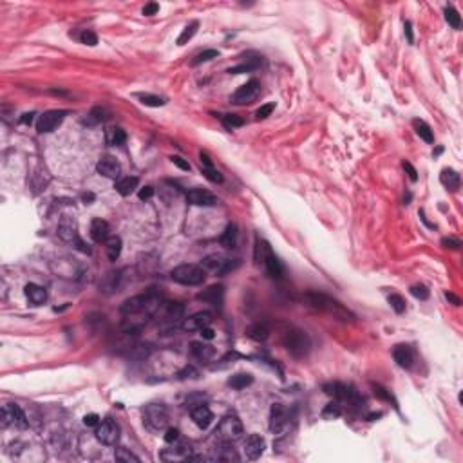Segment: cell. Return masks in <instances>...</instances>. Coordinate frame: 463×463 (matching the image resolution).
Instances as JSON below:
<instances>
[{"label":"cell","instance_id":"obj_1","mask_svg":"<svg viewBox=\"0 0 463 463\" xmlns=\"http://www.w3.org/2000/svg\"><path fill=\"white\" fill-rule=\"evenodd\" d=\"M304 301L308 302V306H311V308L319 309V311L329 313V315H333L335 319L346 320V322H347V320L353 319V315H351L349 309L344 308V306L340 304L339 301H335V299L329 297V295L317 293V291H309V293L304 295Z\"/></svg>","mask_w":463,"mask_h":463},{"label":"cell","instance_id":"obj_2","mask_svg":"<svg viewBox=\"0 0 463 463\" xmlns=\"http://www.w3.org/2000/svg\"><path fill=\"white\" fill-rule=\"evenodd\" d=\"M158 308H159V299L156 297L154 291H147V293H141V295H136V297L127 299V301L120 306V311L127 317L140 315V313L152 315Z\"/></svg>","mask_w":463,"mask_h":463},{"label":"cell","instance_id":"obj_3","mask_svg":"<svg viewBox=\"0 0 463 463\" xmlns=\"http://www.w3.org/2000/svg\"><path fill=\"white\" fill-rule=\"evenodd\" d=\"M283 346L293 357H304L311 347V342H309V337L306 335V331L299 328H288L283 333Z\"/></svg>","mask_w":463,"mask_h":463},{"label":"cell","instance_id":"obj_4","mask_svg":"<svg viewBox=\"0 0 463 463\" xmlns=\"http://www.w3.org/2000/svg\"><path fill=\"white\" fill-rule=\"evenodd\" d=\"M170 277L172 281L184 284V286H199L205 283L207 273H205L203 266H197V264H181V266L174 268Z\"/></svg>","mask_w":463,"mask_h":463},{"label":"cell","instance_id":"obj_5","mask_svg":"<svg viewBox=\"0 0 463 463\" xmlns=\"http://www.w3.org/2000/svg\"><path fill=\"white\" fill-rule=\"evenodd\" d=\"M243 433H245L243 423H241V420L235 416V414H228V416H225V418L219 422L217 431H215V434H217V438L223 441V443H225V441L226 443H234V441L241 440Z\"/></svg>","mask_w":463,"mask_h":463},{"label":"cell","instance_id":"obj_6","mask_svg":"<svg viewBox=\"0 0 463 463\" xmlns=\"http://www.w3.org/2000/svg\"><path fill=\"white\" fill-rule=\"evenodd\" d=\"M324 391H326V395L333 396L337 402L349 403V405L355 407V409H360V407L364 405V400H362L360 396L357 395V391H355L353 387H349V385L340 384V382L326 384V385H324Z\"/></svg>","mask_w":463,"mask_h":463},{"label":"cell","instance_id":"obj_7","mask_svg":"<svg viewBox=\"0 0 463 463\" xmlns=\"http://www.w3.org/2000/svg\"><path fill=\"white\" fill-rule=\"evenodd\" d=\"M169 411L163 405H149L143 413V423L147 425V429L159 433V431L169 427Z\"/></svg>","mask_w":463,"mask_h":463},{"label":"cell","instance_id":"obj_8","mask_svg":"<svg viewBox=\"0 0 463 463\" xmlns=\"http://www.w3.org/2000/svg\"><path fill=\"white\" fill-rule=\"evenodd\" d=\"M261 95V83L257 80H250L245 85H241L234 95L230 96V102L235 105H250L253 103Z\"/></svg>","mask_w":463,"mask_h":463},{"label":"cell","instance_id":"obj_9","mask_svg":"<svg viewBox=\"0 0 463 463\" xmlns=\"http://www.w3.org/2000/svg\"><path fill=\"white\" fill-rule=\"evenodd\" d=\"M18 427V429H27L29 427V420L24 414L16 403H8L2 407V427Z\"/></svg>","mask_w":463,"mask_h":463},{"label":"cell","instance_id":"obj_10","mask_svg":"<svg viewBox=\"0 0 463 463\" xmlns=\"http://www.w3.org/2000/svg\"><path fill=\"white\" fill-rule=\"evenodd\" d=\"M96 440L103 445H116L120 440V425L114 420L105 418L96 425Z\"/></svg>","mask_w":463,"mask_h":463},{"label":"cell","instance_id":"obj_11","mask_svg":"<svg viewBox=\"0 0 463 463\" xmlns=\"http://www.w3.org/2000/svg\"><path fill=\"white\" fill-rule=\"evenodd\" d=\"M290 423V414L283 403H273L270 409V431L273 434H281Z\"/></svg>","mask_w":463,"mask_h":463},{"label":"cell","instance_id":"obj_12","mask_svg":"<svg viewBox=\"0 0 463 463\" xmlns=\"http://www.w3.org/2000/svg\"><path fill=\"white\" fill-rule=\"evenodd\" d=\"M65 110H47V113H44L40 118H38L36 121V131L38 132H53L54 128H58V125L64 121L65 118Z\"/></svg>","mask_w":463,"mask_h":463},{"label":"cell","instance_id":"obj_13","mask_svg":"<svg viewBox=\"0 0 463 463\" xmlns=\"http://www.w3.org/2000/svg\"><path fill=\"white\" fill-rule=\"evenodd\" d=\"M212 324V313L210 311H199L194 313V315L187 317V319L181 322V328L184 331H201L203 328H208Z\"/></svg>","mask_w":463,"mask_h":463},{"label":"cell","instance_id":"obj_14","mask_svg":"<svg viewBox=\"0 0 463 463\" xmlns=\"http://www.w3.org/2000/svg\"><path fill=\"white\" fill-rule=\"evenodd\" d=\"M159 308H161V306H159ZM183 313H184L183 304H179V302H169V304L163 306L161 311H159V322L169 324V326H176V324L183 319Z\"/></svg>","mask_w":463,"mask_h":463},{"label":"cell","instance_id":"obj_15","mask_svg":"<svg viewBox=\"0 0 463 463\" xmlns=\"http://www.w3.org/2000/svg\"><path fill=\"white\" fill-rule=\"evenodd\" d=\"M263 264L266 266V271L270 277H273V279H281L284 273V268L283 264H281V261L277 259V255H275L273 252H271L270 245L266 243V246H264V255H263Z\"/></svg>","mask_w":463,"mask_h":463},{"label":"cell","instance_id":"obj_16","mask_svg":"<svg viewBox=\"0 0 463 463\" xmlns=\"http://www.w3.org/2000/svg\"><path fill=\"white\" fill-rule=\"evenodd\" d=\"M96 170H98L102 176L109 177V179H116V177H120V174H121V165L116 158H113V156H103V158H100L98 165H96Z\"/></svg>","mask_w":463,"mask_h":463},{"label":"cell","instance_id":"obj_17","mask_svg":"<svg viewBox=\"0 0 463 463\" xmlns=\"http://www.w3.org/2000/svg\"><path fill=\"white\" fill-rule=\"evenodd\" d=\"M187 201H189V205H194V207H214L217 203V197L212 192H208V190L196 189L187 194Z\"/></svg>","mask_w":463,"mask_h":463},{"label":"cell","instance_id":"obj_18","mask_svg":"<svg viewBox=\"0 0 463 463\" xmlns=\"http://www.w3.org/2000/svg\"><path fill=\"white\" fill-rule=\"evenodd\" d=\"M264 447H266V441H264L263 436L259 434H250L245 441V454L248 459H257L261 458V454L264 452Z\"/></svg>","mask_w":463,"mask_h":463},{"label":"cell","instance_id":"obj_19","mask_svg":"<svg viewBox=\"0 0 463 463\" xmlns=\"http://www.w3.org/2000/svg\"><path fill=\"white\" fill-rule=\"evenodd\" d=\"M197 301H203L208 302L212 306H221L223 304V299H225V288L221 284H215V286H210L207 290H203L201 293L196 295Z\"/></svg>","mask_w":463,"mask_h":463},{"label":"cell","instance_id":"obj_20","mask_svg":"<svg viewBox=\"0 0 463 463\" xmlns=\"http://www.w3.org/2000/svg\"><path fill=\"white\" fill-rule=\"evenodd\" d=\"M58 235L64 239L65 243H76L78 241V234H76V223L72 217L64 215L58 225Z\"/></svg>","mask_w":463,"mask_h":463},{"label":"cell","instance_id":"obj_21","mask_svg":"<svg viewBox=\"0 0 463 463\" xmlns=\"http://www.w3.org/2000/svg\"><path fill=\"white\" fill-rule=\"evenodd\" d=\"M109 232H110L109 223L103 221V219H92V223H90V230H89L90 239H92V241L95 243H105L107 239L110 237Z\"/></svg>","mask_w":463,"mask_h":463},{"label":"cell","instance_id":"obj_22","mask_svg":"<svg viewBox=\"0 0 463 463\" xmlns=\"http://www.w3.org/2000/svg\"><path fill=\"white\" fill-rule=\"evenodd\" d=\"M192 420L194 423H196L197 427H201V429H207L208 425L212 423V420H214V414H212V411L208 409L205 403H199V405L192 407Z\"/></svg>","mask_w":463,"mask_h":463},{"label":"cell","instance_id":"obj_23","mask_svg":"<svg viewBox=\"0 0 463 463\" xmlns=\"http://www.w3.org/2000/svg\"><path fill=\"white\" fill-rule=\"evenodd\" d=\"M393 357H395L396 364H398L400 367H403V369H411V365H413V362H414L413 349H411L409 346H405V344L396 346L395 349H393Z\"/></svg>","mask_w":463,"mask_h":463},{"label":"cell","instance_id":"obj_24","mask_svg":"<svg viewBox=\"0 0 463 463\" xmlns=\"http://www.w3.org/2000/svg\"><path fill=\"white\" fill-rule=\"evenodd\" d=\"M26 297L29 299V302L33 306H40L47 301V291H45V288L31 283L26 286Z\"/></svg>","mask_w":463,"mask_h":463},{"label":"cell","instance_id":"obj_25","mask_svg":"<svg viewBox=\"0 0 463 463\" xmlns=\"http://www.w3.org/2000/svg\"><path fill=\"white\" fill-rule=\"evenodd\" d=\"M440 181H441V184H443L445 189L451 190V192H456V190L459 189V183H461V179H459V174L456 172V170H452V169H443V170H441Z\"/></svg>","mask_w":463,"mask_h":463},{"label":"cell","instance_id":"obj_26","mask_svg":"<svg viewBox=\"0 0 463 463\" xmlns=\"http://www.w3.org/2000/svg\"><path fill=\"white\" fill-rule=\"evenodd\" d=\"M190 351H192V355L197 358V360L201 362H208L212 360V358L215 357V349L212 346H208V344H203V342H192L190 344Z\"/></svg>","mask_w":463,"mask_h":463},{"label":"cell","instance_id":"obj_27","mask_svg":"<svg viewBox=\"0 0 463 463\" xmlns=\"http://www.w3.org/2000/svg\"><path fill=\"white\" fill-rule=\"evenodd\" d=\"M246 333H248L250 339L255 340V342H264V340L270 337L271 329H270V326H268L266 322H257V324H252Z\"/></svg>","mask_w":463,"mask_h":463},{"label":"cell","instance_id":"obj_28","mask_svg":"<svg viewBox=\"0 0 463 463\" xmlns=\"http://www.w3.org/2000/svg\"><path fill=\"white\" fill-rule=\"evenodd\" d=\"M138 183H140V179L134 176H127V177H121L120 181H116V192L120 194V196H131L132 192H134L136 189H138Z\"/></svg>","mask_w":463,"mask_h":463},{"label":"cell","instance_id":"obj_29","mask_svg":"<svg viewBox=\"0 0 463 463\" xmlns=\"http://www.w3.org/2000/svg\"><path fill=\"white\" fill-rule=\"evenodd\" d=\"M219 243H221V246H225L226 250H232L235 246V243H237V226H235L234 223H230V225L225 228L223 235L219 237Z\"/></svg>","mask_w":463,"mask_h":463},{"label":"cell","instance_id":"obj_30","mask_svg":"<svg viewBox=\"0 0 463 463\" xmlns=\"http://www.w3.org/2000/svg\"><path fill=\"white\" fill-rule=\"evenodd\" d=\"M413 127H414V131H416V134H418L420 138L425 141V143H434L433 128H431L429 125L425 123V121L418 120V118H416V120H413Z\"/></svg>","mask_w":463,"mask_h":463},{"label":"cell","instance_id":"obj_31","mask_svg":"<svg viewBox=\"0 0 463 463\" xmlns=\"http://www.w3.org/2000/svg\"><path fill=\"white\" fill-rule=\"evenodd\" d=\"M105 252L110 261H116L121 253V239L118 235H110L105 241Z\"/></svg>","mask_w":463,"mask_h":463},{"label":"cell","instance_id":"obj_32","mask_svg":"<svg viewBox=\"0 0 463 463\" xmlns=\"http://www.w3.org/2000/svg\"><path fill=\"white\" fill-rule=\"evenodd\" d=\"M253 382V377L250 373H237L228 378V385L232 389H245Z\"/></svg>","mask_w":463,"mask_h":463},{"label":"cell","instance_id":"obj_33","mask_svg":"<svg viewBox=\"0 0 463 463\" xmlns=\"http://www.w3.org/2000/svg\"><path fill=\"white\" fill-rule=\"evenodd\" d=\"M125 140H127V134H125V132L121 131L120 127L107 128V143H109V145H114V147H118V145H123Z\"/></svg>","mask_w":463,"mask_h":463},{"label":"cell","instance_id":"obj_34","mask_svg":"<svg viewBox=\"0 0 463 463\" xmlns=\"http://www.w3.org/2000/svg\"><path fill=\"white\" fill-rule=\"evenodd\" d=\"M197 27H199V22L197 20H194V22H190L189 26L184 27L183 33L177 36V45H184V44H189L190 40L194 38V34L197 33Z\"/></svg>","mask_w":463,"mask_h":463},{"label":"cell","instance_id":"obj_35","mask_svg":"<svg viewBox=\"0 0 463 463\" xmlns=\"http://www.w3.org/2000/svg\"><path fill=\"white\" fill-rule=\"evenodd\" d=\"M340 414H342V405H340V402H331L328 403V405L324 407L322 411V416L326 420H333V418H339Z\"/></svg>","mask_w":463,"mask_h":463},{"label":"cell","instance_id":"obj_36","mask_svg":"<svg viewBox=\"0 0 463 463\" xmlns=\"http://www.w3.org/2000/svg\"><path fill=\"white\" fill-rule=\"evenodd\" d=\"M223 125H225L226 128H230V131H234V128H237V127H243V125H245V120H243L241 116H237V114H226V116H223Z\"/></svg>","mask_w":463,"mask_h":463},{"label":"cell","instance_id":"obj_37","mask_svg":"<svg viewBox=\"0 0 463 463\" xmlns=\"http://www.w3.org/2000/svg\"><path fill=\"white\" fill-rule=\"evenodd\" d=\"M114 458H116V461H134V463H140V458L136 454H132L131 451H127V449H116L114 451Z\"/></svg>","mask_w":463,"mask_h":463},{"label":"cell","instance_id":"obj_38","mask_svg":"<svg viewBox=\"0 0 463 463\" xmlns=\"http://www.w3.org/2000/svg\"><path fill=\"white\" fill-rule=\"evenodd\" d=\"M138 98H140V102L147 107H163L165 105V100L159 98V96H154V95H138Z\"/></svg>","mask_w":463,"mask_h":463},{"label":"cell","instance_id":"obj_39","mask_svg":"<svg viewBox=\"0 0 463 463\" xmlns=\"http://www.w3.org/2000/svg\"><path fill=\"white\" fill-rule=\"evenodd\" d=\"M217 57H219V51L217 49H207V51H203V53L196 54V58L192 60V65L205 64V62H210L212 58H217Z\"/></svg>","mask_w":463,"mask_h":463},{"label":"cell","instance_id":"obj_40","mask_svg":"<svg viewBox=\"0 0 463 463\" xmlns=\"http://www.w3.org/2000/svg\"><path fill=\"white\" fill-rule=\"evenodd\" d=\"M445 20H447L449 26H452L454 29H459V27H461V18H459L458 11H456L454 8L445 9Z\"/></svg>","mask_w":463,"mask_h":463},{"label":"cell","instance_id":"obj_41","mask_svg":"<svg viewBox=\"0 0 463 463\" xmlns=\"http://www.w3.org/2000/svg\"><path fill=\"white\" fill-rule=\"evenodd\" d=\"M201 172H203V176L207 177L208 181H212V183H223V176L219 170H215L214 166H203L201 169Z\"/></svg>","mask_w":463,"mask_h":463},{"label":"cell","instance_id":"obj_42","mask_svg":"<svg viewBox=\"0 0 463 463\" xmlns=\"http://www.w3.org/2000/svg\"><path fill=\"white\" fill-rule=\"evenodd\" d=\"M389 304H391V308L395 309L396 313H403L405 311V301H403L402 295H389Z\"/></svg>","mask_w":463,"mask_h":463},{"label":"cell","instance_id":"obj_43","mask_svg":"<svg viewBox=\"0 0 463 463\" xmlns=\"http://www.w3.org/2000/svg\"><path fill=\"white\" fill-rule=\"evenodd\" d=\"M103 114H105V109H100V107H96V109L90 110V114H89V116H87L85 123H89V125H96V123H100V121L105 120V116H103Z\"/></svg>","mask_w":463,"mask_h":463},{"label":"cell","instance_id":"obj_44","mask_svg":"<svg viewBox=\"0 0 463 463\" xmlns=\"http://www.w3.org/2000/svg\"><path fill=\"white\" fill-rule=\"evenodd\" d=\"M411 295L416 299H420V301H425V299H429V290H427V286H423V284H414V286H411Z\"/></svg>","mask_w":463,"mask_h":463},{"label":"cell","instance_id":"obj_45","mask_svg":"<svg viewBox=\"0 0 463 463\" xmlns=\"http://www.w3.org/2000/svg\"><path fill=\"white\" fill-rule=\"evenodd\" d=\"M223 451H225V454H217V459H225V461H230V459H235V461H237L239 459V456L235 454V451L234 449H230V443H226V441H225V445H223Z\"/></svg>","mask_w":463,"mask_h":463},{"label":"cell","instance_id":"obj_46","mask_svg":"<svg viewBox=\"0 0 463 463\" xmlns=\"http://www.w3.org/2000/svg\"><path fill=\"white\" fill-rule=\"evenodd\" d=\"M177 377H179L181 380H187V378H197L199 377V371H197L196 367H192V365H187L183 371L177 373Z\"/></svg>","mask_w":463,"mask_h":463},{"label":"cell","instance_id":"obj_47","mask_svg":"<svg viewBox=\"0 0 463 463\" xmlns=\"http://www.w3.org/2000/svg\"><path fill=\"white\" fill-rule=\"evenodd\" d=\"M82 42L85 45L95 47V45L98 44V36H96V33H92V31H83V33H82Z\"/></svg>","mask_w":463,"mask_h":463},{"label":"cell","instance_id":"obj_48","mask_svg":"<svg viewBox=\"0 0 463 463\" xmlns=\"http://www.w3.org/2000/svg\"><path fill=\"white\" fill-rule=\"evenodd\" d=\"M275 109V103H266V105H261L259 109H257L255 116L259 118V120H263V118H268L271 113H273Z\"/></svg>","mask_w":463,"mask_h":463},{"label":"cell","instance_id":"obj_49","mask_svg":"<svg viewBox=\"0 0 463 463\" xmlns=\"http://www.w3.org/2000/svg\"><path fill=\"white\" fill-rule=\"evenodd\" d=\"M177 440H179V431L176 427H166V433H165L166 443H176Z\"/></svg>","mask_w":463,"mask_h":463},{"label":"cell","instance_id":"obj_50","mask_svg":"<svg viewBox=\"0 0 463 463\" xmlns=\"http://www.w3.org/2000/svg\"><path fill=\"white\" fill-rule=\"evenodd\" d=\"M100 422H102V420H100V416L98 414H95V413L85 414V416H83V425H87V427H96Z\"/></svg>","mask_w":463,"mask_h":463},{"label":"cell","instance_id":"obj_51","mask_svg":"<svg viewBox=\"0 0 463 463\" xmlns=\"http://www.w3.org/2000/svg\"><path fill=\"white\" fill-rule=\"evenodd\" d=\"M441 246L443 248H451V250H458L461 246V243L458 239H451V237H443L441 239Z\"/></svg>","mask_w":463,"mask_h":463},{"label":"cell","instance_id":"obj_52","mask_svg":"<svg viewBox=\"0 0 463 463\" xmlns=\"http://www.w3.org/2000/svg\"><path fill=\"white\" fill-rule=\"evenodd\" d=\"M154 192L156 190L152 189V187H143V189L138 192V197H140L141 201H149L151 197H154Z\"/></svg>","mask_w":463,"mask_h":463},{"label":"cell","instance_id":"obj_53","mask_svg":"<svg viewBox=\"0 0 463 463\" xmlns=\"http://www.w3.org/2000/svg\"><path fill=\"white\" fill-rule=\"evenodd\" d=\"M158 11H159V4H156V2H151V4H147L143 8V15L145 16H152V15H156Z\"/></svg>","mask_w":463,"mask_h":463},{"label":"cell","instance_id":"obj_54","mask_svg":"<svg viewBox=\"0 0 463 463\" xmlns=\"http://www.w3.org/2000/svg\"><path fill=\"white\" fill-rule=\"evenodd\" d=\"M172 163L176 166H179L181 170H190V163L189 161H184L183 158H179V156H174L172 158Z\"/></svg>","mask_w":463,"mask_h":463},{"label":"cell","instance_id":"obj_55","mask_svg":"<svg viewBox=\"0 0 463 463\" xmlns=\"http://www.w3.org/2000/svg\"><path fill=\"white\" fill-rule=\"evenodd\" d=\"M403 169L407 170V174H409V179H411V181H416V179H418V172H416V169H414V166L411 165V163H407V161L403 163Z\"/></svg>","mask_w":463,"mask_h":463},{"label":"cell","instance_id":"obj_56","mask_svg":"<svg viewBox=\"0 0 463 463\" xmlns=\"http://www.w3.org/2000/svg\"><path fill=\"white\" fill-rule=\"evenodd\" d=\"M373 389H375V395H377L378 398H382V400H391V395H389V393L385 391L384 387H380V385H373Z\"/></svg>","mask_w":463,"mask_h":463},{"label":"cell","instance_id":"obj_57","mask_svg":"<svg viewBox=\"0 0 463 463\" xmlns=\"http://www.w3.org/2000/svg\"><path fill=\"white\" fill-rule=\"evenodd\" d=\"M201 337H203L205 340H212L215 337V331L214 329H210V328H203L201 329Z\"/></svg>","mask_w":463,"mask_h":463},{"label":"cell","instance_id":"obj_58","mask_svg":"<svg viewBox=\"0 0 463 463\" xmlns=\"http://www.w3.org/2000/svg\"><path fill=\"white\" fill-rule=\"evenodd\" d=\"M403 29H405V34H407V40H409V44H413L414 38H413V29H411V22L403 24Z\"/></svg>","mask_w":463,"mask_h":463},{"label":"cell","instance_id":"obj_59","mask_svg":"<svg viewBox=\"0 0 463 463\" xmlns=\"http://www.w3.org/2000/svg\"><path fill=\"white\" fill-rule=\"evenodd\" d=\"M445 297H447V301H451L454 306H459V304H461L459 297H456V295H454V293H451V291H447V293H445Z\"/></svg>","mask_w":463,"mask_h":463},{"label":"cell","instance_id":"obj_60","mask_svg":"<svg viewBox=\"0 0 463 463\" xmlns=\"http://www.w3.org/2000/svg\"><path fill=\"white\" fill-rule=\"evenodd\" d=\"M33 116H34L33 113H29V114H24V116L20 118V121H22V123H31V120H33Z\"/></svg>","mask_w":463,"mask_h":463},{"label":"cell","instance_id":"obj_61","mask_svg":"<svg viewBox=\"0 0 463 463\" xmlns=\"http://www.w3.org/2000/svg\"><path fill=\"white\" fill-rule=\"evenodd\" d=\"M82 199L85 201V205H89L90 201L95 199V194H90V192H89V194H83V196H82Z\"/></svg>","mask_w":463,"mask_h":463},{"label":"cell","instance_id":"obj_62","mask_svg":"<svg viewBox=\"0 0 463 463\" xmlns=\"http://www.w3.org/2000/svg\"><path fill=\"white\" fill-rule=\"evenodd\" d=\"M441 152H443V149H441V147H440V149H436V151H434V152H433V156H440V154H441Z\"/></svg>","mask_w":463,"mask_h":463}]
</instances>
